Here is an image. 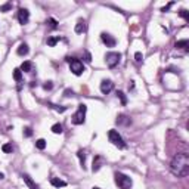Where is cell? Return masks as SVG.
I'll use <instances>...</instances> for the list:
<instances>
[{"label": "cell", "mask_w": 189, "mask_h": 189, "mask_svg": "<svg viewBox=\"0 0 189 189\" xmlns=\"http://www.w3.org/2000/svg\"><path fill=\"white\" fill-rule=\"evenodd\" d=\"M93 189H99V188H93Z\"/></svg>", "instance_id": "cell-36"}, {"label": "cell", "mask_w": 189, "mask_h": 189, "mask_svg": "<svg viewBox=\"0 0 189 189\" xmlns=\"http://www.w3.org/2000/svg\"><path fill=\"white\" fill-rule=\"evenodd\" d=\"M3 177H5V174H3V173H2V171H0V180H2V179H3Z\"/></svg>", "instance_id": "cell-35"}, {"label": "cell", "mask_w": 189, "mask_h": 189, "mask_svg": "<svg viewBox=\"0 0 189 189\" xmlns=\"http://www.w3.org/2000/svg\"><path fill=\"white\" fill-rule=\"evenodd\" d=\"M24 136L25 137H31L33 136V129L31 127H25L24 129Z\"/></svg>", "instance_id": "cell-27"}, {"label": "cell", "mask_w": 189, "mask_h": 189, "mask_svg": "<svg viewBox=\"0 0 189 189\" xmlns=\"http://www.w3.org/2000/svg\"><path fill=\"white\" fill-rule=\"evenodd\" d=\"M46 24H47L52 30H55V28L58 27V21H56V19H53V18H49V19L46 21Z\"/></svg>", "instance_id": "cell-23"}, {"label": "cell", "mask_w": 189, "mask_h": 189, "mask_svg": "<svg viewBox=\"0 0 189 189\" xmlns=\"http://www.w3.org/2000/svg\"><path fill=\"white\" fill-rule=\"evenodd\" d=\"M52 87H53L52 81H46V83L43 84V89H44V90H50V89H52Z\"/></svg>", "instance_id": "cell-30"}, {"label": "cell", "mask_w": 189, "mask_h": 189, "mask_svg": "<svg viewBox=\"0 0 189 189\" xmlns=\"http://www.w3.org/2000/svg\"><path fill=\"white\" fill-rule=\"evenodd\" d=\"M86 28H87L86 21H84V19H80V21L77 22V25H75V33H77V34H81V33L86 31Z\"/></svg>", "instance_id": "cell-13"}, {"label": "cell", "mask_w": 189, "mask_h": 189, "mask_svg": "<svg viewBox=\"0 0 189 189\" xmlns=\"http://www.w3.org/2000/svg\"><path fill=\"white\" fill-rule=\"evenodd\" d=\"M19 70L24 71V72H31V71H33V62H30V61L22 62V65H21Z\"/></svg>", "instance_id": "cell-16"}, {"label": "cell", "mask_w": 189, "mask_h": 189, "mask_svg": "<svg viewBox=\"0 0 189 189\" xmlns=\"http://www.w3.org/2000/svg\"><path fill=\"white\" fill-rule=\"evenodd\" d=\"M134 59H136V62H142L143 55H142L141 52H136V53H134Z\"/></svg>", "instance_id": "cell-29"}, {"label": "cell", "mask_w": 189, "mask_h": 189, "mask_svg": "<svg viewBox=\"0 0 189 189\" xmlns=\"http://www.w3.org/2000/svg\"><path fill=\"white\" fill-rule=\"evenodd\" d=\"M50 108H53L55 111H58V112H65L67 111V106H61V105H55V104H47Z\"/></svg>", "instance_id": "cell-21"}, {"label": "cell", "mask_w": 189, "mask_h": 189, "mask_svg": "<svg viewBox=\"0 0 189 189\" xmlns=\"http://www.w3.org/2000/svg\"><path fill=\"white\" fill-rule=\"evenodd\" d=\"M52 132H53L55 134H61L62 132H64V129H62V124H59V123L53 124V126H52Z\"/></svg>", "instance_id": "cell-19"}, {"label": "cell", "mask_w": 189, "mask_h": 189, "mask_svg": "<svg viewBox=\"0 0 189 189\" xmlns=\"http://www.w3.org/2000/svg\"><path fill=\"white\" fill-rule=\"evenodd\" d=\"M117 124H118V126H130V124H132V120H130L127 115L121 114V115L117 117Z\"/></svg>", "instance_id": "cell-11"}, {"label": "cell", "mask_w": 189, "mask_h": 189, "mask_svg": "<svg viewBox=\"0 0 189 189\" xmlns=\"http://www.w3.org/2000/svg\"><path fill=\"white\" fill-rule=\"evenodd\" d=\"M22 180L25 182V185L28 186V189H39V186L31 180V177H30L28 174H22Z\"/></svg>", "instance_id": "cell-12"}, {"label": "cell", "mask_w": 189, "mask_h": 189, "mask_svg": "<svg viewBox=\"0 0 189 189\" xmlns=\"http://www.w3.org/2000/svg\"><path fill=\"white\" fill-rule=\"evenodd\" d=\"M170 170L174 176L177 177H185L189 173V157L185 152H180L177 155H174L170 164Z\"/></svg>", "instance_id": "cell-1"}, {"label": "cell", "mask_w": 189, "mask_h": 189, "mask_svg": "<svg viewBox=\"0 0 189 189\" xmlns=\"http://www.w3.org/2000/svg\"><path fill=\"white\" fill-rule=\"evenodd\" d=\"M18 21H19V24L21 25H25V24H28V21H30V12L27 10V9H19L18 10Z\"/></svg>", "instance_id": "cell-7"}, {"label": "cell", "mask_w": 189, "mask_h": 189, "mask_svg": "<svg viewBox=\"0 0 189 189\" xmlns=\"http://www.w3.org/2000/svg\"><path fill=\"white\" fill-rule=\"evenodd\" d=\"M10 8H12V5H10V3H8V5H5V6L0 8V12H8Z\"/></svg>", "instance_id": "cell-31"}, {"label": "cell", "mask_w": 189, "mask_h": 189, "mask_svg": "<svg viewBox=\"0 0 189 189\" xmlns=\"http://www.w3.org/2000/svg\"><path fill=\"white\" fill-rule=\"evenodd\" d=\"M58 42H59V37H49V39H47V46L53 47V46H56Z\"/></svg>", "instance_id": "cell-22"}, {"label": "cell", "mask_w": 189, "mask_h": 189, "mask_svg": "<svg viewBox=\"0 0 189 189\" xmlns=\"http://www.w3.org/2000/svg\"><path fill=\"white\" fill-rule=\"evenodd\" d=\"M108 139H109V142L112 143V145H115L117 148H126V142L123 141V137H121V134L117 132V130H109L108 132Z\"/></svg>", "instance_id": "cell-6"}, {"label": "cell", "mask_w": 189, "mask_h": 189, "mask_svg": "<svg viewBox=\"0 0 189 189\" xmlns=\"http://www.w3.org/2000/svg\"><path fill=\"white\" fill-rule=\"evenodd\" d=\"M12 149H14V148H12V145H10V143H5V145L2 146V151H3L5 154H9V152H12Z\"/></svg>", "instance_id": "cell-26"}, {"label": "cell", "mask_w": 189, "mask_h": 189, "mask_svg": "<svg viewBox=\"0 0 189 189\" xmlns=\"http://www.w3.org/2000/svg\"><path fill=\"white\" fill-rule=\"evenodd\" d=\"M100 39H102V42L106 44V47H114L117 44V40L108 33H102V34H100Z\"/></svg>", "instance_id": "cell-8"}, {"label": "cell", "mask_w": 189, "mask_h": 189, "mask_svg": "<svg viewBox=\"0 0 189 189\" xmlns=\"http://www.w3.org/2000/svg\"><path fill=\"white\" fill-rule=\"evenodd\" d=\"M171 5H173V2H171V3H169V5H167V6H164V8H162V9H161V12H166V10H169V9H170V6H171Z\"/></svg>", "instance_id": "cell-34"}, {"label": "cell", "mask_w": 189, "mask_h": 189, "mask_svg": "<svg viewBox=\"0 0 189 189\" xmlns=\"http://www.w3.org/2000/svg\"><path fill=\"white\" fill-rule=\"evenodd\" d=\"M28 52H30V49H28V44H27V43H21L19 47H18V50H16V53H18L19 56H25Z\"/></svg>", "instance_id": "cell-14"}, {"label": "cell", "mask_w": 189, "mask_h": 189, "mask_svg": "<svg viewBox=\"0 0 189 189\" xmlns=\"http://www.w3.org/2000/svg\"><path fill=\"white\" fill-rule=\"evenodd\" d=\"M117 96L120 98V100H121V104H123V105L127 104V99H126V95H124L121 90H118V92H117Z\"/></svg>", "instance_id": "cell-25"}, {"label": "cell", "mask_w": 189, "mask_h": 189, "mask_svg": "<svg viewBox=\"0 0 189 189\" xmlns=\"http://www.w3.org/2000/svg\"><path fill=\"white\" fill-rule=\"evenodd\" d=\"M112 89H114V83H112L111 80H102L100 81V92H102L104 95H108Z\"/></svg>", "instance_id": "cell-9"}, {"label": "cell", "mask_w": 189, "mask_h": 189, "mask_svg": "<svg viewBox=\"0 0 189 189\" xmlns=\"http://www.w3.org/2000/svg\"><path fill=\"white\" fill-rule=\"evenodd\" d=\"M14 80H15V81H18V83L22 80V71H21L19 68L14 70Z\"/></svg>", "instance_id": "cell-20"}, {"label": "cell", "mask_w": 189, "mask_h": 189, "mask_svg": "<svg viewBox=\"0 0 189 189\" xmlns=\"http://www.w3.org/2000/svg\"><path fill=\"white\" fill-rule=\"evenodd\" d=\"M121 61V53L118 52H108L105 55V62H106V67L108 68H115Z\"/></svg>", "instance_id": "cell-5"}, {"label": "cell", "mask_w": 189, "mask_h": 189, "mask_svg": "<svg viewBox=\"0 0 189 189\" xmlns=\"http://www.w3.org/2000/svg\"><path fill=\"white\" fill-rule=\"evenodd\" d=\"M77 157H78V160H80V164H81V167L84 169V164H86V152L83 149H80L78 152H77Z\"/></svg>", "instance_id": "cell-18"}, {"label": "cell", "mask_w": 189, "mask_h": 189, "mask_svg": "<svg viewBox=\"0 0 189 189\" xmlns=\"http://www.w3.org/2000/svg\"><path fill=\"white\" fill-rule=\"evenodd\" d=\"M35 148L37 149H44L46 148V141L44 139H39V141L35 142Z\"/></svg>", "instance_id": "cell-24"}, {"label": "cell", "mask_w": 189, "mask_h": 189, "mask_svg": "<svg viewBox=\"0 0 189 189\" xmlns=\"http://www.w3.org/2000/svg\"><path fill=\"white\" fill-rule=\"evenodd\" d=\"M67 61L70 62V70L74 75H81L84 72V65L81 61L75 59V58H67Z\"/></svg>", "instance_id": "cell-4"}, {"label": "cell", "mask_w": 189, "mask_h": 189, "mask_svg": "<svg viewBox=\"0 0 189 189\" xmlns=\"http://www.w3.org/2000/svg\"><path fill=\"white\" fill-rule=\"evenodd\" d=\"M115 183L120 189H132V186H133V180L127 174L120 173V171L115 173Z\"/></svg>", "instance_id": "cell-2"}, {"label": "cell", "mask_w": 189, "mask_h": 189, "mask_svg": "<svg viewBox=\"0 0 189 189\" xmlns=\"http://www.w3.org/2000/svg\"><path fill=\"white\" fill-rule=\"evenodd\" d=\"M50 183H52V186H55V188H65L67 186V182L61 180L58 177H52V179H50Z\"/></svg>", "instance_id": "cell-15"}, {"label": "cell", "mask_w": 189, "mask_h": 189, "mask_svg": "<svg viewBox=\"0 0 189 189\" xmlns=\"http://www.w3.org/2000/svg\"><path fill=\"white\" fill-rule=\"evenodd\" d=\"M104 164H105V158L100 157V155H96L95 160H93V167H92V170H93V171H98Z\"/></svg>", "instance_id": "cell-10"}, {"label": "cell", "mask_w": 189, "mask_h": 189, "mask_svg": "<svg viewBox=\"0 0 189 189\" xmlns=\"http://www.w3.org/2000/svg\"><path fill=\"white\" fill-rule=\"evenodd\" d=\"M86 111H87V106L84 104H80L78 109L75 111V114L72 115V124H75V126L84 124V121H86Z\"/></svg>", "instance_id": "cell-3"}, {"label": "cell", "mask_w": 189, "mask_h": 189, "mask_svg": "<svg viewBox=\"0 0 189 189\" xmlns=\"http://www.w3.org/2000/svg\"><path fill=\"white\" fill-rule=\"evenodd\" d=\"M179 15H180L182 18H185L186 21L189 19V14H188V10H186V9H180V10H179Z\"/></svg>", "instance_id": "cell-28"}, {"label": "cell", "mask_w": 189, "mask_h": 189, "mask_svg": "<svg viewBox=\"0 0 189 189\" xmlns=\"http://www.w3.org/2000/svg\"><path fill=\"white\" fill-rule=\"evenodd\" d=\"M84 55H86V61H87V62H90V61H92V56H90V53L87 52V50L84 52Z\"/></svg>", "instance_id": "cell-33"}, {"label": "cell", "mask_w": 189, "mask_h": 189, "mask_svg": "<svg viewBox=\"0 0 189 189\" xmlns=\"http://www.w3.org/2000/svg\"><path fill=\"white\" fill-rule=\"evenodd\" d=\"M72 95H74V92L70 90V89H67V90L64 92V96H65V98H70V96H72Z\"/></svg>", "instance_id": "cell-32"}, {"label": "cell", "mask_w": 189, "mask_h": 189, "mask_svg": "<svg viewBox=\"0 0 189 189\" xmlns=\"http://www.w3.org/2000/svg\"><path fill=\"white\" fill-rule=\"evenodd\" d=\"M174 47H176V49H185V50H188V49H189V42H188L186 39H185V40H179V42H176Z\"/></svg>", "instance_id": "cell-17"}]
</instances>
